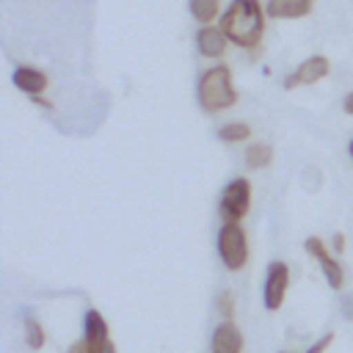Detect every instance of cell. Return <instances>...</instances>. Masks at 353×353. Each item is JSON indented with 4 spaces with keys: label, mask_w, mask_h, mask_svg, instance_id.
Wrapping results in <instances>:
<instances>
[{
    "label": "cell",
    "mask_w": 353,
    "mask_h": 353,
    "mask_svg": "<svg viewBox=\"0 0 353 353\" xmlns=\"http://www.w3.org/2000/svg\"><path fill=\"white\" fill-rule=\"evenodd\" d=\"M331 342H334V331H328V334H323L312 347H306L303 353H325L328 347H331ZM281 353H292V350H281Z\"/></svg>",
    "instance_id": "ac0fdd59"
},
{
    "label": "cell",
    "mask_w": 353,
    "mask_h": 353,
    "mask_svg": "<svg viewBox=\"0 0 353 353\" xmlns=\"http://www.w3.org/2000/svg\"><path fill=\"white\" fill-rule=\"evenodd\" d=\"M334 251H339V254L345 251V234H342V232L334 234Z\"/></svg>",
    "instance_id": "44dd1931"
},
{
    "label": "cell",
    "mask_w": 353,
    "mask_h": 353,
    "mask_svg": "<svg viewBox=\"0 0 353 353\" xmlns=\"http://www.w3.org/2000/svg\"><path fill=\"white\" fill-rule=\"evenodd\" d=\"M11 80H14V85H17L22 94H28L30 99H33V97H41V94L47 91V74H44L41 69H36V66H17L14 74H11Z\"/></svg>",
    "instance_id": "8fae6325"
},
{
    "label": "cell",
    "mask_w": 353,
    "mask_h": 353,
    "mask_svg": "<svg viewBox=\"0 0 353 353\" xmlns=\"http://www.w3.org/2000/svg\"><path fill=\"white\" fill-rule=\"evenodd\" d=\"M347 149H350V157H353V141H350V146H347Z\"/></svg>",
    "instance_id": "7402d4cb"
},
{
    "label": "cell",
    "mask_w": 353,
    "mask_h": 353,
    "mask_svg": "<svg viewBox=\"0 0 353 353\" xmlns=\"http://www.w3.org/2000/svg\"><path fill=\"white\" fill-rule=\"evenodd\" d=\"M218 312H221L226 320L234 317V295H232L229 290H223V292L218 295Z\"/></svg>",
    "instance_id": "e0dca14e"
},
{
    "label": "cell",
    "mask_w": 353,
    "mask_h": 353,
    "mask_svg": "<svg viewBox=\"0 0 353 353\" xmlns=\"http://www.w3.org/2000/svg\"><path fill=\"white\" fill-rule=\"evenodd\" d=\"M342 110H345L347 116H353V91L345 94V99H342Z\"/></svg>",
    "instance_id": "d6986e66"
},
{
    "label": "cell",
    "mask_w": 353,
    "mask_h": 353,
    "mask_svg": "<svg viewBox=\"0 0 353 353\" xmlns=\"http://www.w3.org/2000/svg\"><path fill=\"white\" fill-rule=\"evenodd\" d=\"M248 210H251V182L245 176H237L221 193V212L226 221H243Z\"/></svg>",
    "instance_id": "277c9868"
},
{
    "label": "cell",
    "mask_w": 353,
    "mask_h": 353,
    "mask_svg": "<svg viewBox=\"0 0 353 353\" xmlns=\"http://www.w3.org/2000/svg\"><path fill=\"white\" fill-rule=\"evenodd\" d=\"M251 135V127L245 124V121H232V124H223L221 130H218V138L223 141V143H240V141H245Z\"/></svg>",
    "instance_id": "9a60e30c"
},
{
    "label": "cell",
    "mask_w": 353,
    "mask_h": 353,
    "mask_svg": "<svg viewBox=\"0 0 353 353\" xmlns=\"http://www.w3.org/2000/svg\"><path fill=\"white\" fill-rule=\"evenodd\" d=\"M287 287H290V268L284 262H270L268 273H265V287H262V301L268 312H279L284 298H287Z\"/></svg>",
    "instance_id": "5b68a950"
},
{
    "label": "cell",
    "mask_w": 353,
    "mask_h": 353,
    "mask_svg": "<svg viewBox=\"0 0 353 353\" xmlns=\"http://www.w3.org/2000/svg\"><path fill=\"white\" fill-rule=\"evenodd\" d=\"M196 47H199V52L204 58H221L226 52V47H229V39H226V33L221 28L201 25L199 33H196Z\"/></svg>",
    "instance_id": "9c48e42d"
},
{
    "label": "cell",
    "mask_w": 353,
    "mask_h": 353,
    "mask_svg": "<svg viewBox=\"0 0 353 353\" xmlns=\"http://www.w3.org/2000/svg\"><path fill=\"white\" fill-rule=\"evenodd\" d=\"M303 245H306V254L320 262V270H323L328 287H331V290H342V284H345V270H342V265L331 256L328 245H325L320 237H309Z\"/></svg>",
    "instance_id": "8992f818"
},
{
    "label": "cell",
    "mask_w": 353,
    "mask_h": 353,
    "mask_svg": "<svg viewBox=\"0 0 353 353\" xmlns=\"http://www.w3.org/2000/svg\"><path fill=\"white\" fill-rule=\"evenodd\" d=\"M328 72H331V63H328L325 55H309L306 61L298 63L295 74L284 77V88L290 91V88H295V85H314V83H320L323 77H328Z\"/></svg>",
    "instance_id": "ba28073f"
},
{
    "label": "cell",
    "mask_w": 353,
    "mask_h": 353,
    "mask_svg": "<svg viewBox=\"0 0 353 353\" xmlns=\"http://www.w3.org/2000/svg\"><path fill=\"white\" fill-rule=\"evenodd\" d=\"M69 353H91V350H88V342L80 339V342H74V345L69 347Z\"/></svg>",
    "instance_id": "ffe728a7"
},
{
    "label": "cell",
    "mask_w": 353,
    "mask_h": 353,
    "mask_svg": "<svg viewBox=\"0 0 353 353\" xmlns=\"http://www.w3.org/2000/svg\"><path fill=\"white\" fill-rule=\"evenodd\" d=\"M265 8L259 0H232L229 8L221 14V30L226 33V39L243 50H254L262 41L265 33Z\"/></svg>",
    "instance_id": "6da1fadb"
},
{
    "label": "cell",
    "mask_w": 353,
    "mask_h": 353,
    "mask_svg": "<svg viewBox=\"0 0 353 353\" xmlns=\"http://www.w3.org/2000/svg\"><path fill=\"white\" fill-rule=\"evenodd\" d=\"M210 347H212V353H240L243 350V334H240V328L232 320H223L212 331Z\"/></svg>",
    "instance_id": "7c38bea8"
},
{
    "label": "cell",
    "mask_w": 353,
    "mask_h": 353,
    "mask_svg": "<svg viewBox=\"0 0 353 353\" xmlns=\"http://www.w3.org/2000/svg\"><path fill=\"white\" fill-rule=\"evenodd\" d=\"M196 97H199V105H201L204 113L229 110V108L237 102V88H234V83H232V69L223 66V63L210 66V69L199 77Z\"/></svg>",
    "instance_id": "7a4b0ae2"
},
{
    "label": "cell",
    "mask_w": 353,
    "mask_h": 353,
    "mask_svg": "<svg viewBox=\"0 0 353 353\" xmlns=\"http://www.w3.org/2000/svg\"><path fill=\"white\" fill-rule=\"evenodd\" d=\"M188 8H190V17L201 25H210L218 19L221 14V0H188Z\"/></svg>",
    "instance_id": "4fadbf2b"
},
{
    "label": "cell",
    "mask_w": 353,
    "mask_h": 353,
    "mask_svg": "<svg viewBox=\"0 0 353 353\" xmlns=\"http://www.w3.org/2000/svg\"><path fill=\"white\" fill-rule=\"evenodd\" d=\"M83 339L88 342L91 353H113V342H110V328L108 320L102 317L99 309H88L85 320H83Z\"/></svg>",
    "instance_id": "52a82bcc"
},
{
    "label": "cell",
    "mask_w": 353,
    "mask_h": 353,
    "mask_svg": "<svg viewBox=\"0 0 353 353\" xmlns=\"http://www.w3.org/2000/svg\"><path fill=\"white\" fill-rule=\"evenodd\" d=\"M314 8V0H268L265 14L270 19H303Z\"/></svg>",
    "instance_id": "30bf717a"
},
{
    "label": "cell",
    "mask_w": 353,
    "mask_h": 353,
    "mask_svg": "<svg viewBox=\"0 0 353 353\" xmlns=\"http://www.w3.org/2000/svg\"><path fill=\"white\" fill-rule=\"evenodd\" d=\"M243 160H245V165H248L251 171H259V168H268V165L273 163V149H270L268 143H251V146L245 149V154H243Z\"/></svg>",
    "instance_id": "5bb4252c"
},
{
    "label": "cell",
    "mask_w": 353,
    "mask_h": 353,
    "mask_svg": "<svg viewBox=\"0 0 353 353\" xmlns=\"http://www.w3.org/2000/svg\"><path fill=\"white\" fill-rule=\"evenodd\" d=\"M25 339H28V347H30V350L44 347L47 334H44V328H41V323H39V320H33V317H28V320H25Z\"/></svg>",
    "instance_id": "2e32d148"
},
{
    "label": "cell",
    "mask_w": 353,
    "mask_h": 353,
    "mask_svg": "<svg viewBox=\"0 0 353 353\" xmlns=\"http://www.w3.org/2000/svg\"><path fill=\"white\" fill-rule=\"evenodd\" d=\"M218 254L221 262L226 265V270L237 273L245 268L248 262V237L243 232V226L237 221H226L218 232Z\"/></svg>",
    "instance_id": "3957f363"
}]
</instances>
